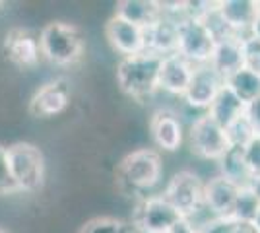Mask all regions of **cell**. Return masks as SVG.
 <instances>
[{"label": "cell", "instance_id": "obj_1", "mask_svg": "<svg viewBox=\"0 0 260 233\" xmlns=\"http://www.w3.org/2000/svg\"><path fill=\"white\" fill-rule=\"evenodd\" d=\"M163 177V161L159 152L152 148H140L126 154L117 167V187L122 194L134 198H146Z\"/></svg>", "mask_w": 260, "mask_h": 233}, {"label": "cell", "instance_id": "obj_8", "mask_svg": "<svg viewBox=\"0 0 260 233\" xmlns=\"http://www.w3.org/2000/svg\"><path fill=\"white\" fill-rule=\"evenodd\" d=\"M183 216L163 194H150L138 200L132 212V227L136 233H169Z\"/></svg>", "mask_w": 260, "mask_h": 233}, {"label": "cell", "instance_id": "obj_24", "mask_svg": "<svg viewBox=\"0 0 260 233\" xmlns=\"http://www.w3.org/2000/svg\"><path fill=\"white\" fill-rule=\"evenodd\" d=\"M80 233H136L130 222L113 216H99L82 225Z\"/></svg>", "mask_w": 260, "mask_h": 233}, {"label": "cell", "instance_id": "obj_25", "mask_svg": "<svg viewBox=\"0 0 260 233\" xmlns=\"http://www.w3.org/2000/svg\"><path fill=\"white\" fill-rule=\"evenodd\" d=\"M18 192H20V189H18L16 179L12 175L8 148L0 144V196H12V194H18Z\"/></svg>", "mask_w": 260, "mask_h": 233}, {"label": "cell", "instance_id": "obj_29", "mask_svg": "<svg viewBox=\"0 0 260 233\" xmlns=\"http://www.w3.org/2000/svg\"><path fill=\"white\" fill-rule=\"evenodd\" d=\"M169 233H202V229H200V227H198L192 220H186V218H183V220L177 223V225H175Z\"/></svg>", "mask_w": 260, "mask_h": 233}, {"label": "cell", "instance_id": "obj_28", "mask_svg": "<svg viewBox=\"0 0 260 233\" xmlns=\"http://www.w3.org/2000/svg\"><path fill=\"white\" fill-rule=\"evenodd\" d=\"M245 121L249 122L254 136H260V97L245 107Z\"/></svg>", "mask_w": 260, "mask_h": 233}, {"label": "cell", "instance_id": "obj_3", "mask_svg": "<svg viewBox=\"0 0 260 233\" xmlns=\"http://www.w3.org/2000/svg\"><path fill=\"white\" fill-rule=\"evenodd\" d=\"M41 56L54 66H74L82 60L86 51L84 35L74 23L54 22L47 23L39 34Z\"/></svg>", "mask_w": 260, "mask_h": 233}, {"label": "cell", "instance_id": "obj_32", "mask_svg": "<svg viewBox=\"0 0 260 233\" xmlns=\"http://www.w3.org/2000/svg\"><path fill=\"white\" fill-rule=\"evenodd\" d=\"M0 233H6V231H4V229H0Z\"/></svg>", "mask_w": 260, "mask_h": 233}, {"label": "cell", "instance_id": "obj_16", "mask_svg": "<svg viewBox=\"0 0 260 233\" xmlns=\"http://www.w3.org/2000/svg\"><path fill=\"white\" fill-rule=\"evenodd\" d=\"M194 72L196 66L183 55L173 53V55L163 56L161 70H159V89L177 97H184L186 89L194 78Z\"/></svg>", "mask_w": 260, "mask_h": 233}, {"label": "cell", "instance_id": "obj_5", "mask_svg": "<svg viewBox=\"0 0 260 233\" xmlns=\"http://www.w3.org/2000/svg\"><path fill=\"white\" fill-rule=\"evenodd\" d=\"M219 37L204 18H184L179 25L177 53L190 60L194 66L212 62Z\"/></svg>", "mask_w": 260, "mask_h": 233}, {"label": "cell", "instance_id": "obj_26", "mask_svg": "<svg viewBox=\"0 0 260 233\" xmlns=\"http://www.w3.org/2000/svg\"><path fill=\"white\" fill-rule=\"evenodd\" d=\"M245 148V157H247V163H249L250 175L252 181L258 183L260 181V136H252L250 142Z\"/></svg>", "mask_w": 260, "mask_h": 233}, {"label": "cell", "instance_id": "obj_19", "mask_svg": "<svg viewBox=\"0 0 260 233\" xmlns=\"http://www.w3.org/2000/svg\"><path fill=\"white\" fill-rule=\"evenodd\" d=\"M115 14L148 29L161 20L165 10H163V2H155V0H120L117 2Z\"/></svg>", "mask_w": 260, "mask_h": 233}, {"label": "cell", "instance_id": "obj_21", "mask_svg": "<svg viewBox=\"0 0 260 233\" xmlns=\"http://www.w3.org/2000/svg\"><path fill=\"white\" fill-rule=\"evenodd\" d=\"M219 173L223 177L231 179L233 183H237L239 187H250L254 181L250 175L249 163L245 157V148L243 146H233L229 150L225 157L219 161Z\"/></svg>", "mask_w": 260, "mask_h": 233}, {"label": "cell", "instance_id": "obj_22", "mask_svg": "<svg viewBox=\"0 0 260 233\" xmlns=\"http://www.w3.org/2000/svg\"><path fill=\"white\" fill-rule=\"evenodd\" d=\"M225 86L245 105H249V103H252L254 99L260 97V76L256 72L249 70V68H241L231 78H228L225 80Z\"/></svg>", "mask_w": 260, "mask_h": 233}, {"label": "cell", "instance_id": "obj_6", "mask_svg": "<svg viewBox=\"0 0 260 233\" xmlns=\"http://www.w3.org/2000/svg\"><path fill=\"white\" fill-rule=\"evenodd\" d=\"M12 175L20 192H37L45 185V155L31 142H16L8 146Z\"/></svg>", "mask_w": 260, "mask_h": 233}, {"label": "cell", "instance_id": "obj_27", "mask_svg": "<svg viewBox=\"0 0 260 233\" xmlns=\"http://www.w3.org/2000/svg\"><path fill=\"white\" fill-rule=\"evenodd\" d=\"M243 47H245V68L260 76V41L249 35L243 39Z\"/></svg>", "mask_w": 260, "mask_h": 233}, {"label": "cell", "instance_id": "obj_10", "mask_svg": "<svg viewBox=\"0 0 260 233\" xmlns=\"http://www.w3.org/2000/svg\"><path fill=\"white\" fill-rule=\"evenodd\" d=\"M105 37L113 51H117L122 58L148 53L146 29L113 14L105 23Z\"/></svg>", "mask_w": 260, "mask_h": 233}, {"label": "cell", "instance_id": "obj_20", "mask_svg": "<svg viewBox=\"0 0 260 233\" xmlns=\"http://www.w3.org/2000/svg\"><path fill=\"white\" fill-rule=\"evenodd\" d=\"M245 107H247V105L239 99L228 86H223V89L219 91V95H217L216 101H214V105L210 107L208 115H210L221 128L229 130V128H233L239 121H243V117H245Z\"/></svg>", "mask_w": 260, "mask_h": 233}, {"label": "cell", "instance_id": "obj_13", "mask_svg": "<svg viewBox=\"0 0 260 233\" xmlns=\"http://www.w3.org/2000/svg\"><path fill=\"white\" fill-rule=\"evenodd\" d=\"M2 53H4V58L14 66L33 68L41 56L39 37H35L29 29L14 27L6 34L2 41Z\"/></svg>", "mask_w": 260, "mask_h": 233}, {"label": "cell", "instance_id": "obj_7", "mask_svg": "<svg viewBox=\"0 0 260 233\" xmlns=\"http://www.w3.org/2000/svg\"><path fill=\"white\" fill-rule=\"evenodd\" d=\"M204 183L194 171L181 169L171 175L161 194L183 218L192 220L204 210Z\"/></svg>", "mask_w": 260, "mask_h": 233}, {"label": "cell", "instance_id": "obj_12", "mask_svg": "<svg viewBox=\"0 0 260 233\" xmlns=\"http://www.w3.org/2000/svg\"><path fill=\"white\" fill-rule=\"evenodd\" d=\"M225 86V78L221 76L217 70L204 64V66H196L194 78L190 82V86L184 93L183 101L190 107L200 113H208L210 107L214 105L219 91Z\"/></svg>", "mask_w": 260, "mask_h": 233}, {"label": "cell", "instance_id": "obj_2", "mask_svg": "<svg viewBox=\"0 0 260 233\" xmlns=\"http://www.w3.org/2000/svg\"><path fill=\"white\" fill-rule=\"evenodd\" d=\"M163 56L142 53L120 58L117 66V84L120 91L134 101H146L159 89V70Z\"/></svg>", "mask_w": 260, "mask_h": 233}, {"label": "cell", "instance_id": "obj_18", "mask_svg": "<svg viewBox=\"0 0 260 233\" xmlns=\"http://www.w3.org/2000/svg\"><path fill=\"white\" fill-rule=\"evenodd\" d=\"M179 25L181 20H177L169 14H163L159 22H155L152 27L146 29V41H148V53L159 56H167L177 53L179 47Z\"/></svg>", "mask_w": 260, "mask_h": 233}, {"label": "cell", "instance_id": "obj_9", "mask_svg": "<svg viewBox=\"0 0 260 233\" xmlns=\"http://www.w3.org/2000/svg\"><path fill=\"white\" fill-rule=\"evenodd\" d=\"M241 189L237 183L223 177L221 173L214 175L204 183V210L214 220H231L237 206Z\"/></svg>", "mask_w": 260, "mask_h": 233}, {"label": "cell", "instance_id": "obj_30", "mask_svg": "<svg viewBox=\"0 0 260 233\" xmlns=\"http://www.w3.org/2000/svg\"><path fill=\"white\" fill-rule=\"evenodd\" d=\"M250 35H252L254 39H258V41H260V12H258V16H256V22H254V25H252V31H250Z\"/></svg>", "mask_w": 260, "mask_h": 233}, {"label": "cell", "instance_id": "obj_31", "mask_svg": "<svg viewBox=\"0 0 260 233\" xmlns=\"http://www.w3.org/2000/svg\"><path fill=\"white\" fill-rule=\"evenodd\" d=\"M2 6H4V2H0V10H2Z\"/></svg>", "mask_w": 260, "mask_h": 233}, {"label": "cell", "instance_id": "obj_11", "mask_svg": "<svg viewBox=\"0 0 260 233\" xmlns=\"http://www.w3.org/2000/svg\"><path fill=\"white\" fill-rule=\"evenodd\" d=\"M260 12V0H219L216 14L228 35L249 37Z\"/></svg>", "mask_w": 260, "mask_h": 233}, {"label": "cell", "instance_id": "obj_14", "mask_svg": "<svg viewBox=\"0 0 260 233\" xmlns=\"http://www.w3.org/2000/svg\"><path fill=\"white\" fill-rule=\"evenodd\" d=\"M150 134L153 144L163 152L175 154L181 150L186 132L179 115L169 109H157L150 117Z\"/></svg>", "mask_w": 260, "mask_h": 233}, {"label": "cell", "instance_id": "obj_23", "mask_svg": "<svg viewBox=\"0 0 260 233\" xmlns=\"http://www.w3.org/2000/svg\"><path fill=\"white\" fill-rule=\"evenodd\" d=\"M260 216V194L258 190L254 189V185L250 187H243L241 194H239L237 206L233 212L231 220H239V222H249L256 223Z\"/></svg>", "mask_w": 260, "mask_h": 233}, {"label": "cell", "instance_id": "obj_17", "mask_svg": "<svg viewBox=\"0 0 260 233\" xmlns=\"http://www.w3.org/2000/svg\"><path fill=\"white\" fill-rule=\"evenodd\" d=\"M243 39L245 37H237V35H228L221 37L217 41V47L212 56L210 66L217 70L221 76L231 78L241 68H245V47H243Z\"/></svg>", "mask_w": 260, "mask_h": 233}, {"label": "cell", "instance_id": "obj_4", "mask_svg": "<svg viewBox=\"0 0 260 233\" xmlns=\"http://www.w3.org/2000/svg\"><path fill=\"white\" fill-rule=\"evenodd\" d=\"M186 142L190 148V154L206 161H216V163H219L233 148L229 132L225 128H221L208 113H200L190 122L188 132H186Z\"/></svg>", "mask_w": 260, "mask_h": 233}, {"label": "cell", "instance_id": "obj_15", "mask_svg": "<svg viewBox=\"0 0 260 233\" xmlns=\"http://www.w3.org/2000/svg\"><path fill=\"white\" fill-rule=\"evenodd\" d=\"M70 103V86L66 80H51L33 93L29 113L35 119H51L64 111Z\"/></svg>", "mask_w": 260, "mask_h": 233}]
</instances>
